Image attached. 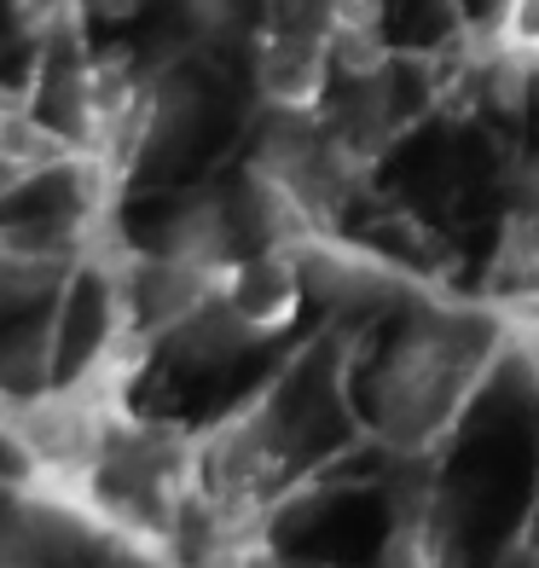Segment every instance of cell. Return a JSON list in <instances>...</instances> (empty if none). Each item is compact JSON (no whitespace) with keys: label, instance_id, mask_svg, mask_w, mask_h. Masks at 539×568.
I'll return each mask as SVG.
<instances>
[{"label":"cell","instance_id":"1","mask_svg":"<svg viewBox=\"0 0 539 568\" xmlns=\"http://www.w3.org/2000/svg\"><path fill=\"white\" fill-rule=\"evenodd\" d=\"M505 354L499 314H429L372 383V424L395 453H429Z\"/></svg>","mask_w":539,"mask_h":568},{"label":"cell","instance_id":"2","mask_svg":"<svg viewBox=\"0 0 539 568\" xmlns=\"http://www.w3.org/2000/svg\"><path fill=\"white\" fill-rule=\"evenodd\" d=\"M64 158H75L64 134H53V128H41L30 116L0 111V203H7L12 192H23V186H35V180L47 169H59Z\"/></svg>","mask_w":539,"mask_h":568},{"label":"cell","instance_id":"3","mask_svg":"<svg viewBox=\"0 0 539 568\" xmlns=\"http://www.w3.org/2000/svg\"><path fill=\"white\" fill-rule=\"evenodd\" d=\"M487 47L499 59L522 64L539 75V0H499L494 12V30H487Z\"/></svg>","mask_w":539,"mask_h":568},{"label":"cell","instance_id":"4","mask_svg":"<svg viewBox=\"0 0 539 568\" xmlns=\"http://www.w3.org/2000/svg\"><path fill=\"white\" fill-rule=\"evenodd\" d=\"M186 12L203 23V30H215V23H226L238 12V0H186Z\"/></svg>","mask_w":539,"mask_h":568}]
</instances>
